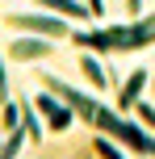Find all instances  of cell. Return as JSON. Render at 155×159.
Instances as JSON below:
<instances>
[{
  "instance_id": "obj_1",
  "label": "cell",
  "mask_w": 155,
  "mask_h": 159,
  "mask_svg": "<svg viewBox=\"0 0 155 159\" xmlns=\"http://www.w3.org/2000/svg\"><path fill=\"white\" fill-rule=\"evenodd\" d=\"M71 38H75V46H84V50L126 55V50L155 46V17H139L134 25H109V30H97V34H71Z\"/></svg>"
},
{
  "instance_id": "obj_2",
  "label": "cell",
  "mask_w": 155,
  "mask_h": 159,
  "mask_svg": "<svg viewBox=\"0 0 155 159\" xmlns=\"http://www.w3.org/2000/svg\"><path fill=\"white\" fill-rule=\"evenodd\" d=\"M8 25L13 30H30V34H46V38H67V21L59 17H38V13H8Z\"/></svg>"
},
{
  "instance_id": "obj_3",
  "label": "cell",
  "mask_w": 155,
  "mask_h": 159,
  "mask_svg": "<svg viewBox=\"0 0 155 159\" xmlns=\"http://www.w3.org/2000/svg\"><path fill=\"white\" fill-rule=\"evenodd\" d=\"M38 109L46 113V126L55 130V134H63V130L71 126V117H75V109L63 101V96H55V92H42L38 96Z\"/></svg>"
},
{
  "instance_id": "obj_4",
  "label": "cell",
  "mask_w": 155,
  "mask_h": 159,
  "mask_svg": "<svg viewBox=\"0 0 155 159\" xmlns=\"http://www.w3.org/2000/svg\"><path fill=\"white\" fill-rule=\"evenodd\" d=\"M50 42H46V34L42 38H17L13 46H8V59H17V63H30V59H46L50 55Z\"/></svg>"
},
{
  "instance_id": "obj_5",
  "label": "cell",
  "mask_w": 155,
  "mask_h": 159,
  "mask_svg": "<svg viewBox=\"0 0 155 159\" xmlns=\"http://www.w3.org/2000/svg\"><path fill=\"white\" fill-rule=\"evenodd\" d=\"M147 80H151V75L143 71V67H139V71H134L130 80H126V88H122V92H117V109H122V113L139 105V92H143V84H147Z\"/></svg>"
},
{
  "instance_id": "obj_6",
  "label": "cell",
  "mask_w": 155,
  "mask_h": 159,
  "mask_svg": "<svg viewBox=\"0 0 155 159\" xmlns=\"http://www.w3.org/2000/svg\"><path fill=\"white\" fill-rule=\"evenodd\" d=\"M80 71H84V80H88L92 88H109V84H113V75H109L105 67H101L97 59L88 55V50H84V55H80Z\"/></svg>"
},
{
  "instance_id": "obj_7",
  "label": "cell",
  "mask_w": 155,
  "mask_h": 159,
  "mask_svg": "<svg viewBox=\"0 0 155 159\" xmlns=\"http://www.w3.org/2000/svg\"><path fill=\"white\" fill-rule=\"evenodd\" d=\"M42 8H55V13H63V17H75V21H84V17H92L88 8L80 4V0H38Z\"/></svg>"
},
{
  "instance_id": "obj_8",
  "label": "cell",
  "mask_w": 155,
  "mask_h": 159,
  "mask_svg": "<svg viewBox=\"0 0 155 159\" xmlns=\"http://www.w3.org/2000/svg\"><path fill=\"white\" fill-rule=\"evenodd\" d=\"M92 151H97V155H109V159H117V155H122V151H117V147L109 143L105 134H97V138H92Z\"/></svg>"
},
{
  "instance_id": "obj_9",
  "label": "cell",
  "mask_w": 155,
  "mask_h": 159,
  "mask_svg": "<svg viewBox=\"0 0 155 159\" xmlns=\"http://www.w3.org/2000/svg\"><path fill=\"white\" fill-rule=\"evenodd\" d=\"M0 121H4L8 130H13V126H21V105H8V101H4V113H0Z\"/></svg>"
},
{
  "instance_id": "obj_10",
  "label": "cell",
  "mask_w": 155,
  "mask_h": 159,
  "mask_svg": "<svg viewBox=\"0 0 155 159\" xmlns=\"http://www.w3.org/2000/svg\"><path fill=\"white\" fill-rule=\"evenodd\" d=\"M134 109H139L143 126H151V130H155V105H134Z\"/></svg>"
},
{
  "instance_id": "obj_11",
  "label": "cell",
  "mask_w": 155,
  "mask_h": 159,
  "mask_svg": "<svg viewBox=\"0 0 155 159\" xmlns=\"http://www.w3.org/2000/svg\"><path fill=\"white\" fill-rule=\"evenodd\" d=\"M8 101V80H4V59H0V105Z\"/></svg>"
},
{
  "instance_id": "obj_12",
  "label": "cell",
  "mask_w": 155,
  "mask_h": 159,
  "mask_svg": "<svg viewBox=\"0 0 155 159\" xmlns=\"http://www.w3.org/2000/svg\"><path fill=\"white\" fill-rule=\"evenodd\" d=\"M88 13L92 17H105V0H88Z\"/></svg>"
},
{
  "instance_id": "obj_13",
  "label": "cell",
  "mask_w": 155,
  "mask_h": 159,
  "mask_svg": "<svg viewBox=\"0 0 155 159\" xmlns=\"http://www.w3.org/2000/svg\"><path fill=\"white\" fill-rule=\"evenodd\" d=\"M126 13H130V17H139V13H143V0H126Z\"/></svg>"
}]
</instances>
